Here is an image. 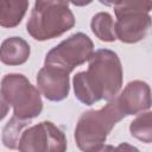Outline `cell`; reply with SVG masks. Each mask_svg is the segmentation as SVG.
Instances as JSON below:
<instances>
[{
	"label": "cell",
	"mask_w": 152,
	"mask_h": 152,
	"mask_svg": "<svg viewBox=\"0 0 152 152\" xmlns=\"http://www.w3.org/2000/svg\"><path fill=\"white\" fill-rule=\"evenodd\" d=\"M122 65L119 56L109 49H100L89 59L87 71L72 78L75 97L91 106L100 100L112 101L122 87Z\"/></svg>",
	"instance_id": "1"
},
{
	"label": "cell",
	"mask_w": 152,
	"mask_h": 152,
	"mask_svg": "<svg viewBox=\"0 0 152 152\" xmlns=\"http://www.w3.org/2000/svg\"><path fill=\"white\" fill-rule=\"evenodd\" d=\"M125 118L115 99L109 101L101 109L84 112L75 127L74 138L82 152H96L100 150L114 126Z\"/></svg>",
	"instance_id": "2"
},
{
	"label": "cell",
	"mask_w": 152,
	"mask_h": 152,
	"mask_svg": "<svg viewBox=\"0 0 152 152\" xmlns=\"http://www.w3.org/2000/svg\"><path fill=\"white\" fill-rule=\"evenodd\" d=\"M75 17L66 1L37 0L26 24L27 33L36 40L44 42L57 38L71 30Z\"/></svg>",
	"instance_id": "3"
},
{
	"label": "cell",
	"mask_w": 152,
	"mask_h": 152,
	"mask_svg": "<svg viewBox=\"0 0 152 152\" xmlns=\"http://www.w3.org/2000/svg\"><path fill=\"white\" fill-rule=\"evenodd\" d=\"M1 101L13 108V115L31 120L43 110L40 91L23 74H7L1 80Z\"/></svg>",
	"instance_id": "4"
},
{
	"label": "cell",
	"mask_w": 152,
	"mask_h": 152,
	"mask_svg": "<svg viewBox=\"0 0 152 152\" xmlns=\"http://www.w3.org/2000/svg\"><path fill=\"white\" fill-rule=\"evenodd\" d=\"M110 5L116 17V38L126 44L142 40L152 26V18L148 14L152 1H120Z\"/></svg>",
	"instance_id": "5"
},
{
	"label": "cell",
	"mask_w": 152,
	"mask_h": 152,
	"mask_svg": "<svg viewBox=\"0 0 152 152\" xmlns=\"http://www.w3.org/2000/svg\"><path fill=\"white\" fill-rule=\"evenodd\" d=\"M93 53V40L86 33L77 32L52 48L45 56L44 65L57 68L70 74L76 66L89 61Z\"/></svg>",
	"instance_id": "6"
},
{
	"label": "cell",
	"mask_w": 152,
	"mask_h": 152,
	"mask_svg": "<svg viewBox=\"0 0 152 152\" xmlns=\"http://www.w3.org/2000/svg\"><path fill=\"white\" fill-rule=\"evenodd\" d=\"M64 132L51 121H42L26 128L19 140V152H65Z\"/></svg>",
	"instance_id": "7"
},
{
	"label": "cell",
	"mask_w": 152,
	"mask_h": 152,
	"mask_svg": "<svg viewBox=\"0 0 152 152\" xmlns=\"http://www.w3.org/2000/svg\"><path fill=\"white\" fill-rule=\"evenodd\" d=\"M115 101L125 116L139 114L152 106V91L146 82L134 80L126 84Z\"/></svg>",
	"instance_id": "8"
},
{
	"label": "cell",
	"mask_w": 152,
	"mask_h": 152,
	"mask_svg": "<svg viewBox=\"0 0 152 152\" xmlns=\"http://www.w3.org/2000/svg\"><path fill=\"white\" fill-rule=\"evenodd\" d=\"M37 88L49 101L58 102L68 97L69 74L57 68L43 66L37 74Z\"/></svg>",
	"instance_id": "9"
},
{
	"label": "cell",
	"mask_w": 152,
	"mask_h": 152,
	"mask_svg": "<svg viewBox=\"0 0 152 152\" xmlns=\"http://www.w3.org/2000/svg\"><path fill=\"white\" fill-rule=\"evenodd\" d=\"M31 53L28 43L21 37H10L1 43L0 59L6 65H21Z\"/></svg>",
	"instance_id": "10"
},
{
	"label": "cell",
	"mask_w": 152,
	"mask_h": 152,
	"mask_svg": "<svg viewBox=\"0 0 152 152\" xmlns=\"http://www.w3.org/2000/svg\"><path fill=\"white\" fill-rule=\"evenodd\" d=\"M27 8L28 1L26 0H2L0 2V25L8 28L18 26Z\"/></svg>",
	"instance_id": "11"
},
{
	"label": "cell",
	"mask_w": 152,
	"mask_h": 152,
	"mask_svg": "<svg viewBox=\"0 0 152 152\" xmlns=\"http://www.w3.org/2000/svg\"><path fill=\"white\" fill-rule=\"evenodd\" d=\"M90 28L93 33L102 42L112 43L118 39L115 33V23L113 20V17L108 12L96 13L91 18Z\"/></svg>",
	"instance_id": "12"
},
{
	"label": "cell",
	"mask_w": 152,
	"mask_h": 152,
	"mask_svg": "<svg viewBox=\"0 0 152 152\" xmlns=\"http://www.w3.org/2000/svg\"><path fill=\"white\" fill-rule=\"evenodd\" d=\"M31 124V120H23L12 116L2 129V142L7 148L15 150L19 146V140L23 132Z\"/></svg>",
	"instance_id": "13"
},
{
	"label": "cell",
	"mask_w": 152,
	"mask_h": 152,
	"mask_svg": "<svg viewBox=\"0 0 152 152\" xmlns=\"http://www.w3.org/2000/svg\"><path fill=\"white\" fill-rule=\"evenodd\" d=\"M129 133L135 139L145 142H152V112L139 114L129 124Z\"/></svg>",
	"instance_id": "14"
},
{
	"label": "cell",
	"mask_w": 152,
	"mask_h": 152,
	"mask_svg": "<svg viewBox=\"0 0 152 152\" xmlns=\"http://www.w3.org/2000/svg\"><path fill=\"white\" fill-rule=\"evenodd\" d=\"M114 152H140L139 148H137L135 146L128 144V142H121L120 145H118L114 148Z\"/></svg>",
	"instance_id": "15"
},
{
	"label": "cell",
	"mask_w": 152,
	"mask_h": 152,
	"mask_svg": "<svg viewBox=\"0 0 152 152\" xmlns=\"http://www.w3.org/2000/svg\"><path fill=\"white\" fill-rule=\"evenodd\" d=\"M114 148L112 145H103L100 150H97L96 152H114Z\"/></svg>",
	"instance_id": "16"
}]
</instances>
